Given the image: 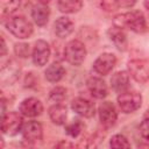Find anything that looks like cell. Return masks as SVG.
<instances>
[{
	"label": "cell",
	"instance_id": "1",
	"mask_svg": "<svg viewBox=\"0 0 149 149\" xmlns=\"http://www.w3.org/2000/svg\"><path fill=\"white\" fill-rule=\"evenodd\" d=\"M114 26L121 29H129L134 33L142 34L148 30V24L146 17L140 10H132L128 13H121L114 16Z\"/></svg>",
	"mask_w": 149,
	"mask_h": 149
},
{
	"label": "cell",
	"instance_id": "2",
	"mask_svg": "<svg viewBox=\"0 0 149 149\" xmlns=\"http://www.w3.org/2000/svg\"><path fill=\"white\" fill-rule=\"evenodd\" d=\"M5 26L12 35H14L15 37L21 38V40L30 37L33 34V30H34L31 22L22 15L9 16L7 19V21L5 22Z\"/></svg>",
	"mask_w": 149,
	"mask_h": 149
},
{
	"label": "cell",
	"instance_id": "3",
	"mask_svg": "<svg viewBox=\"0 0 149 149\" xmlns=\"http://www.w3.org/2000/svg\"><path fill=\"white\" fill-rule=\"evenodd\" d=\"M118 105L120 109L126 113H133L137 111L142 105V95L134 90H126L118 95Z\"/></svg>",
	"mask_w": 149,
	"mask_h": 149
},
{
	"label": "cell",
	"instance_id": "4",
	"mask_svg": "<svg viewBox=\"0 0 149 149\" xmlns=\"http://www.w3.org/2000/svg\"><path fill=\"white\" fill-rule=\"evenodd\" d=\"M64 56L68 63L71 65H80L86 57V48L79 40H71L64 48Z\"/></svg>",
	"mask_w": 149,
	"mask_h": 149
},
{
	"label": "cell",
	"instance_id": "5",
	"mask_svg": "<svg viewBox=\"0 0 149 149\" xmlns=\"http://www.w3.org/2000/svg\"><path fill=\"white\" fill-rule=\"evenodd\" d=\"M22 114L19 112H7L1 116V132L6 135L13 136L21 132L23 126Z\"/></svg>",
	"mask_w": 149,
	"mask_h": 149
},
{
	"label": "cell",
	"instance_id": "6",
	"mask_svg": "<svg viewBox=\"0 0 149 149\" xmlns=\"http://www.w3.org/2000/svg\"><path fill=\"white\" fill-rule=\"evenodd\" d=\"M127 70L130 77L140 84L149 80V59H132L127 64Z\"/></svg>",
	"mask_w": 149,
	"mask_h": 149
},
{
	"label": "cell",
	"instance_id": "7",
	"mask_svg": "<svg viewBox=\"0 0 149 149\" xmlns=\"http://www.w3.org/2000/svg\"><path fill=\"white\" fill-rule=\"evenodd\" d=\"M51 50H50V45L43 41V40H38L35 42V45L31 51V59L33 63L37 66H43L47 64V62L49 61Z\"/></svg>",
	"mask_w": 149,
	"mask_h": 149
},
{
	"label": "cell",
	"instance_id": "8",
	"mask_svg": "<svg viewBox=\"0 0 149 149\" xmlns=\"http://www.w3.org/2000/svg\"><path fill=\"white\" fill-rule=\"evenodd\" d=\"M21 133H22V137L29 143H35L37 141H41L43 137L42 125L35 120H30L23 123Z\"/></svg>",
	"mask_w": 149,
	"mask_h": 149
},
{
	"label": "cell",
	"instance_id": "9",
	"mask_svg": "<svg viewBox=\"0 0 149 149\" xmlns=\"http://www.w3.org/2000/svg\"><path fill=\"white\" fill-rule=\"evenodd\" d=\"M116 64V57L115 55L111 54V52H104L101 54L93 63V70L101 76H106L108 74L113 68Z\"/></svg>",
	"mask_w": 149,
	"mask_h": 149
},
{
	"label": "cell",
	"instance_id": "10",
	"mask_svg": "<svg viewBox=\"0 0 149 149\" xmlns=\"http://www.w3.org/2000/svg\"><path fill=\"white\" fill-rule=\"evenodd\" d=\"M19 112L26 118H35L42 114L43 105L37 98L34 97L26 98L24 100L21 101L19 106Z\"/></svg>",
	"mask_w": 149,
	"mask_h": 149
},
{
	"label": "cell",
	"instance_id": "11",
	"mask_svg": "<svg viewBox=\"0 0 149 149\" xmlns=\"http://www.w3.org/2000/svg\"><path fill=\"white\" fill-rule=\"evenodd\" d=\"M98 113H99L100 122H101V125L104 127L109 128V127L114 126V123L116 122L118 113H116L115 106L111 101L101 102V105L98 108Z\"/></svg>",
	"mask_w": 149,
	"mask_h": 149
},
{
	"label": "cell",
	"instance_id": "12",
	"mask_svg": "<svg viewBox=\"0 0 149 149\" xmlns=\"http://www.w3.org/2000/svg\"><path fill=\"white\" fill-rule=\"evenodd\" d=\"M71 108L74 113H77L78 115L83 116V118H92L95 113V107L94 104L91 102L90 100L85 99V98H74L71 101Z\"/></svg>",
	"mask_w": 149,
	"mask_h": 149
},
{
	"label": "cell",
	"instance_id": "13",
	"mask_svg": "<svg viewBox=\"0 0 149 149\" xmlns=\"http://www.w3.org/2000/svg\"><path fill=\"white\" fill-rule=\"evenodd\" d=\"M86 85L92 97L97 99H104L108 94L107 84L99 77H90L86 81Z\"/></svg>",
	"mask_w": 149,
	"mask_h": 149
},
{
	"label": "cell",
	"instance_id": "14",
	"mask_svg": "<svg viewBox=\"0 0 149 149\" xmlns=\"http://www.w3.org/2000/svg\"><path fill=\"white\" fill-rule=\"evenodd\" d=\"M107 35L111 40V42L114 44V47L120 50V51H125L128 47V41H127V36L123 31V29L113 26L107 30Z\"/></svg>",
	"mask_w": 149,
	"mask_h": 149
},
{
	"label": "cell",
	"instance_id": "15",
	"mask_svg": "<svg viewBox=\"0 0 149 149\" xmlns=\"http://www.w3.org/2000/svg\"><path fill=\"white\" fill-rule=\"evenodd\" d=\"M54 29H55V34L61 37V38H65L68 37L74 29V23L72 22V20L70 17L66 16H62L58 17L55 23H54Z\"/></svg>",
	"mask_w": 149,
	"mask_h": 149
},
{
	"label": "cell",
	"instance_id": "16",
	"mask_svg": "<svg viewBox=\"0 0 149 149\" xmlns=\"http://www.w3.org/2000/svg\"><path fill=\"white\" fill-rule=\"evenodd\" d=\"M49 16H50V8L44 3L38 2L31 9V17L34 22L40 27H43L48 23Z\"/></svg>",
	"mask_w": 149,
	"mask_h": 149
},
{
	"label": "cell",
	"instance_id": "17",
	"mask_svg": "<svg viewBox=\"0 0 149 149\" xmlns=\"http://www.w3.org/2000/svg\"><path fill=\"white\" fill-rule=\"evenodd\" d=\"M111 86L116 93H121L129 87L128 71H118L111 78Z\"/></svg>",
	"mask_w": 149,
	"mask_h": 149
},
{
	"label": "cell",
	"instance_id": "18",
	"mask_svg": "<svg viewBox=\"0 0 149 149\" xmlns=\"http://www.w3.org/2000/svg\"><path fill=\"white\" fill-rule=\"evenodd\" d=\"M48 113H49L50 120L55 125L62 126L65 123L66 118H68V111H66V107L64 105H62L61 102H56L55 105L50 106Z\"/></svg>",
	"mask_w": 149,
	"mask_h": 149
},
{
	"label": "cell",
	"instance_id": "19",
	"mask_svg": "<svg viewBox=\"0 0 149 149\" xmlns=\"http://www.w3.org/2000/svg\"><path fill=\"white\" fill-rule=\"evenodd\" d=\"M65 74V69L59 63H52L50 64L47 70L44 71L45 79L50 83H58Z\"/></svg>",
	"mask_w": 149,
	"mask_h": 149
},
{
	"label": "cell",
	"instance_id": "20",
	"mask_svg": "<svg viewBox=\"0 0 149 149\" xmlns=\"http://www.w3.org/2000/svg\"><path fill=\"white\" fill-rule=\"evenodd\" d=\"M57 7L64 14H73L83 7V0H58Z\"/></svg>",
	"mask_w": 149,
	"mask_h": 149
},
{
	"label": "cell",
	"instance_id": "21",
	"mask_svg": "<svg viewBox=\"0 0 149 149\" xmlns=\"http://www.w3.org/2000/svg\"><path fill=\"white\" fill-rule=\"evenodd\" d=\"M22 0H1L2 15H12L21 7Z\"/></svg>",
	"mask_w": 149,
	"mask_h": 149
},
{
	"label": "cell",
	"instance_id": "22",
	"mask_svg": "<svg viewBox=\"0 0 149 149\" xmlns=\"http://www.w3.org/2000/svg\"><path fill=\"white\" fill-rule=\"evenodd\" d=\"M109 146H111V148H114V149L130 148V143H129L128 139L122 134L113 135L111 137V140H109Z\"/></svg>",
	"mask_w": 149,
	"mask_h": 149
},
{
	"label": "cell",
	"instance_id": "23",
	"mask_svg": "<svg viewBox=\"0 0 149 149\" xmlns=\"http://www.w3.org/2000/svg\"><path fill=\"white\" fill-rule=\"evenodd\" d=\"M83 130V123L80 120H73L65 126V133L71 137H77Z\"/></svg>",
	"mask_w": 149,
	"mask_h": 149
},
{
	"label": "cell",
	"instance_id": "24",
	"mask_svg": "<svg viewBox=\"0 0 149 149\" xmlns=\"http://www.w3.org/2000/svg\"><path fill=\"white\" fill-rule=\"evenodd\" d=\"M50 100H52L54 102H62L65 98H66V90L65 87L62 86H56L50 91V95H49Z\"/></svg>",
	"mask_w": 149,
	"mask_h": 149
},
{
	"label": "cell",
	"instance_id": "25",
	"mask_svg": "<svg viewBox=\"0 0 149 149\" xmlns=\"http://www.w3.org/2000/svg\"><path fill=\"white\" fill-rule=\"evenodd\" d=\"M14 51L16 54V56L19 57H22V58H26L29 56V45L27 43H16L14 45Z\"/></svg>",
	"mask_w": 149,
	"mask_h": 149
},
{
	"label": "cell",
	"instance_id": "26",
	"mask_svg": "<svg viewBox=\"0 0 149 149\" xmlns=\"http://www.w3.org/2000/svg\"><path fill=\"white\" fill-rule=\"evenodd\" d=\"M140 134L141 136L149 142V116H147L140 125Z\"/></svg>",
	"mask_w": 149,
	"mask_h": 149
},
{
	"label": "cell",
	"instance_id": "27",
	"mask_svg": "<svg viewBox=\"0 0 149 149\" xmlns=\"http://www.w3.org/2000/svg\"><path fill=\"white\" fill-rule=\"evenodd\" d=\"M116 8H130L136 3V0H114Z\"/></svg>",
	"mask_w": 149,
	"mask_h": 149
},
{
	"label": "cell",
	"instance_id": "28",
	"mask_svg": "<svg viewBox=\"0 0 149 149\" xmlns=\"http://www.w3.org/2000/svg\"><path fill=\"white\" fill-rule=\"evenodd\" d=\"M101 7L105 10H107V12H112V10L116 9V6H115L114 0H102L101 1Z\"/></svg>",
	"mask_w": 149,
	"mask_h": 149
},
{
	"label": "cell",
	"instance_id": "29",
	"mask_svg": "<svg viewBox=\"0 0 149 149\" xmlns=\"http://www.w3.org/2000/svg\"><path fill=\"white\" fill-rule=\"evenodd\" d=\"M55 147H57V148H62V147L72 148V147H73V144H72V143H69V142H65V141H61V142H59V143H57Z\"/></svg>",
	"mask_w": 149,
	"mask_h": 149
},
{
	"label": "cell",
	"instance_id": "30",
	"mask_svg": "<svg viewBox=\"0 0 149 149\" xmlns=\"http://www.w3.org/2000/svg\"><path fill=\"white\" fill-rule=\"evenodd\" d=\"M6 54V43H5V38L1 36V56H5Z\"/></svg>",
	"mask_w": 149,
	"mask_h": 149
},
{
	"label": "cell",
	"instance_id": "31",
	"mask_svg": "<svg viewBox=\"0 0 149 149\" xmlns=\"http://www.w3.org/2000/svg\"><path fill=\"white\" fill-rule=\"evenodd\" d=\"M144 7H146V9L149 12V0H144Z\"/></svg>",
	"mask_w": 149,
	"mask_h": 149
},
{
	"label": "cell",
	"instance_id": "32",
	"mask_svg": "<svg viewBox=\"0 0 149 149\" xmlns=\"http://www.w3.org/2000/svg\"><path fill=\"white\" fill-rule=\"evenodd\" d=\"M51 0H37V2H40V3H44V5H47V3H49Z\"/></svg>",
	"mask_w": 149,
	"mask_h": 149
}]
</instances>
